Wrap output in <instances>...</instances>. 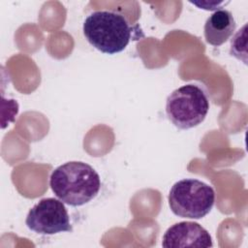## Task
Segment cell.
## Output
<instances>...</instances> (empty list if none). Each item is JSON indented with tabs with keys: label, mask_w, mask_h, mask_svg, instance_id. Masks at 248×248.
<instances>
[{
	"label": "cell",
	"mask_w": 248,
	"mask_h": 248,
	"mask_svg": "<svg viewBox=\"0 0 248 248\" xmlns=\"http://www.w3.org/2000/svg\"><path fill=\"white\" fill-rule=\"evenodd\" d=\"M208 110L207 91L198 83L182 85L167 98V116L178 129L187 130L198 126L205 119Z\"/></svg>",
	"instance_id": "3"
},
{
	"label": "cell",
	"mask_w": 248,
	"mask_h": 248,
	"mask_svg": "<svg viewBox=\"0 0 248 248\" xmlns=\"http://www.w3.org/2000/svg\"><path fill=\"white\" fill-rule=\"evenodd\" d=\"M162 246L165 248H208L212 246V238L200 224L183 221L172 225L166 231L162 238Z\"/></svg>",
	"instance_id": "6"
},
{
	"label": "cell",
	"mask_w": 248,
	"mask_h": 248,
	"mask_svg": "<svg viewBox=\"0 0 248 248\" xmlns=\"http://www.w3.org/2000/svg\"><path fill=\"white\" fill-rule=\"evenodd\" d=\"M235 26V20L230 11L217 10L209 16L204 23L205 41L211 46H220L231 38Z\"/></svg>",
	"instance_id": "7"
},
{
	"label": "cell",
	"mask_w": 248,
	"mask_h": 248,
	"mask_svg": "<svg viewBox=\"0 0 248 248\" xmlns=\"http://www.w3.org/2000/svg\"><path fill=\"white\" fill-rule=\"evenodd\" d=\"M83 35L87 42L107 54H115L128 46L132 29L127 18L114 11H95L84 19Z\"/></svg>",
	"instance_id": "2"
},
{
	"label": "cell",
	"mask_w": 248,
	"mask_h": 248,
	"mask_svg": "<svg viewBox=\"0 0 248 248\" xmlns=\"http://www.w3.org/2000/svg\"><path fill=\"white\" fill-rule=\"evenodd\" d=\"M49 186L64 203L80 206L98 195L101 178L90 165L80 161H71L57 167L51 172Z\"/></svg>",
	"instance_id": "1"
},
{
	"label": "cell",
	"mask_w": 248,
	"mask_h": 248,
	"mask_svg": "<svg viewBox=\"0 0 248 248\" xmlns=\"http://www.w3.org/2000/svg\"><path fill=\"white\" fill-rule=\"evenodd\" d=\"M25 224L40 234L72 232L70 216L64 202L54 198L42 199L28 212Z\"/></svg>",
	"instance_id": "5"
},
{
	"label": "cell",
	"mask_w": 248,
	"mask_h": 248,
	"mask_svg": "<svg viewBox=\"0 0 248 248\" xmlns=\"http://www.w3.org/2000/svg\"><path fill=\"white\" fill-rule=\"evenodd\" d=\"M169 205L176 216L201 219L207 215L215 202L214 189L203 181L185 178L175 182L169 193Z\"/></svg>",
	"instance_id": "4"
}]
</instances>
